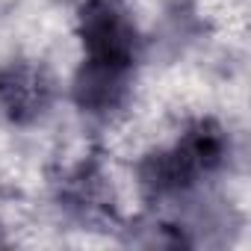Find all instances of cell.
Instances as JSON below:
<instances>
[{
    "instance_id": "obj_1",
    "label": "cell",
    "mask_w": 251,
    "mask_h": 251,
    "mask_svg": "<svg viewBox=\"0 0 251 251\" xmlns=\"http://www.w3.org/2000/svg\"><path fill=\"white\" fill-rule=\"evenodd\" d=\"M230 154V139L222 124L201 118L169 148L148 154L139 163V183L151 198H169L192 189L201 177L216 175Z\"/></svg>"
},
{
    "instance_id": "obj_2",
    "label": "cell",
    "mask_w": 251,
    "mask_h": 251,
    "mask_svg": "<svg viewBox=\"0 0 251 251\" xmlns=\"http://www.w3.org/2000/svg\"><path fill=\"white\" fill-rule=\"evenodd\" d=\"M77 33L83 42V59L136 68L139 30L121 0H86L77 15Z\"/></svg>"
},
{
    "instance_id": "obj_3",
    "label": "cell",
    "mask_w": 251,
    "mask_h": 251,
    "mask_svg": "<svg viewBox=\"0 0 251 251\" xmlns=\"http://www.w3.org/2000/svg\"><path fill=\"white\" fill-rule=\"evenodd\" d=\"M56 98L53 74L33 59H12L0 68V112L15 127L42 121Z\"/></svg>"
},
{
    "instance_id": "obj_4",
    "label": "cell",
    "mask_w": 251,
    "mask_h": 251,
    "mask_svg": "<svg viewBox=\"0 0 251 251\" xmlns=\"http://www.w3.org/2000/svg\"><path fill=\"white\" fill-rule=\"evenodd\" d=\"M133 86V68L121 65H103V62H89L77 68L74 77V100L83 112L92 115H106L112 109H121Z\"/></svg>"
}]
</instances>
